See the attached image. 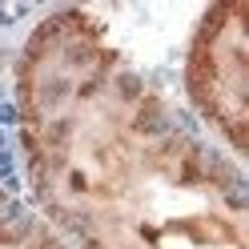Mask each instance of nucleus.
Listing matches in <instances>:
<instances>
[{
  "instance_id": "1",
  "label": "nucleus",
  "mask_w": 249,
  "mask_h": 249,
  "mask_svg": "<svg viewBox=\"0 0 249 249\" xmlns=\"http://www.w3.org/2000/svg\"><path fill=\"white\" fill-rule=\"evenodd\" d=\"M133 124H137V133H145V137H165V133H169V117H165L153 101L141 108V113H137Z\"/></svg>"
},
{
  "instance_id": "2",
  "label": "nucleus",
  "mask_w": 249,
  "mask_h": 249,
  "mask_svg": "<svg viewBox=\"0 0 249 249\" xmlns=\"http://www.w3.org/2000/svg\"><path fill=\"white\" fill-rule=\"evenodd\" d=\"M225 201H229L233 209H245V205H249V185H245L237 173H233V177L225 181Z\"/></svg>"
},
{
  "instance_id": "3",
  "label": "nucleus",
  "mask_w": 249,
  "mask_h": 249,
  "mask_svg": "<svg viewBox=\"0 0 249 249\" xmlns=\"http://www.w3.org/2000/svg\"><path fill=\"white\" fill-rule=\"evenodd\" d=\"M117 92H121L124 101H141V92H145V81H141L137 72H121V76H117Z\"/></svg>"
},
{
  "instance_id": "4",
  "label": "nucleus",
  "mask_w": 249,
  "mask_h": 249,
  "mask_svg": "<svg viewBox=\"0 0 249 249\" xmlns=\"http://www.w3.org/2000/svg\"><path fill=\"white\" fill-rule=\"evenodd\" d=\"M65 92H69V81L65 76H53V81H44L40 85V105H56V101H65Z\"/></svg>"
},
{
  "instance_id": "5",
  "label": "nucleus",
  "mask_w": 249,
  "mask_h": 249,
  "mask_svg": "<svg viewBox=\"0 0 249 249\" xmlns=\"http://www.w3.org/2000/svg\"><path fill=\"white\" fill-rule=\"evenodd\" d=\"M69 129H72L69 121H53L49 129H44V141L53 145V153H65V145H69Z\"/></svg>"
},
{
  "instance_id": "6",
  "label": "nucleus",
  "mask_w": 249,
  "mask_h": 249,
  "mask_svg": "<svg viewBox=\"0 0 249 249\" xmlns=\"http://www.w3.org/2000/svg\"><path fill=\"white\" fill-rule=\"evenodd\" d=\"M24 213V205H20V201L17 197H8V193H0V233H4L12 221H17V217Z\"/></svg>"
},
{
  "instance_id": "7",
  "label": "nucleus",
  "mask_w": 249,
  "mask_h": 249,
  "mask_svg": "<svg viewBox=\"0 0 249 249\" xmlns=\"http://www.w3.org/2000/svg\"><path fill=\"white\" fill-rule=\"evenodd\" d=\"M65 56L72 60V65H89V60H92V49H89V40H72L69 49H65Z\"/></svg>"
},
{
  "instance_id": "8",
  "label": "nucleus",
  "mask_w": 249,
  "mask_h": 249,
  "mask_svg": "<svg viewBox=\"0 0 249 249\" xmlns=\"http://www.w3.org/2000/svg\"><path fill=\"white\" fill-rule=\"evenodd\" d=\"M169 124H173L177 133H197V121H193L189 113H173V117H169Z\"/></svg>"
},
{
  "instance_id": "9",
  "label": "nucleus",
  "mask_w": 249,
  "mask_h": 249,
  "mask_svg": "<svg viewBox=\"0 0 249 249\" xmlns=\"http://www.w3.org/2000/svg\"><path fill=\"white\" fill-rule=\"evenodd\" d=\"M12 121H20L17 105H0V124H12Z\"/></svg>"
},
{
  "instance_id": "10",
  "label": "nucleus",
  "mask_w": 249,
  "mask_h": 249,
  "mask_svg": "<svg viewBox=\"0 0 249 249\" xmlns=\"http://www.w3.org/2000/svg\"><path fill=\"white\" fill-rule=\"evenodd\" d=\"M40 249H65V245H56V241H44V245H40Z\"/></svg>"
},
{
  "instance_id": "11",
  "label": "nucleus",
  "mask_w": 249,
  "mask_h": 249,
  "mask_svg": "<svg viewBox=\"0 0 249 249\" xmlns=\"http://www.w3.org/2000/svg\"><path fill=\"white\" fill-rule=\"evenodd\" d=\"M4 141H8V137H4V129H0V149H4Z\"/></svg>"
}]
</instances>
